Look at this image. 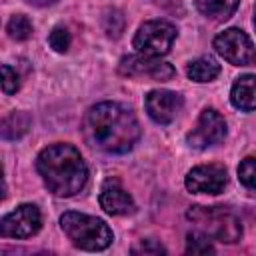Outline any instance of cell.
Returning <instances> with one entry per match:
<instances>
[{"instance_id": "obj_1", "label": "cell", "mask_w": 256, "mask_h": 256, "mask_svg": "<svg viewBox=\"0 0 256 256\" xmlns=\"http://www.w3.org/2000/svg\"><path fill=\"white\" fill-rule=\"evenodd\" d=\"M86 142L108 154H124L140 138V124L134 112L120 102H100L92 106L82 122Z\"/></svg>"}, {"instance_id": "obj_2", "label": "cell", "mask_w": 256, "mask_h": 256, "mask_svg": "<svg viewBox=\"0 0 256 256\" xmlns=\"http://www.w3.org/2000/svg\"><path fill=\"white\" fill-rule=\"evenodd\" d=\"M36 170L44 186L60 198L76 196L88 180V168L72 144H52L36 158Z\"/></svg>"}, {"instance_id": "obj_3", "label": "cell", "mask_w": 256, "mask_h": 256, "mask_svg": "<svg viewBox=\"0 0 256 256\" xmlns=\"http://www.w3.org/2000/svg\"><path fill=\"white\" fill-rule=\"evenodd\" d=\"M186 218L194 224L198 232L208 236L210 240H218L224 244H234L242 238V224L234 212L224 206H190Z\"/></svg>"}, {"instance_id": "obj_4", "label": "cell", "mask_w": 256, "mask_h": 256, "mask_svg": "<svg viewBox=\"0 0 256 256\" xmlns=\"http://www.w3.org/2000/svg\"><path fill=\"white\" fill-rule=\"evenodd\" d=\"M60 228L76 248L88 252L104 250L114 240V234L104 220L80 212H64L60 216Z\"/></svg>"}, {"instance_id": "obj_5", "label": "cell", "mask_w": 256, "mask_h": 256, "mask_svg": "<svg viewBox=\"0 0 256 256\" xmlns=\"http://www.w3.org/2000/svg\"><path fill=\"white\" fill-rule=\"evenodd\" d=\"M176 26L168 20H148L144 22L132 44L134 48L140 52V54H146V56H164L170 52L174 40H176Z\"/></svg>"}, {"instance_id": "obj_6", "label": "cell", "mask_w": 256, "mask_h": 256, "mask_svg": "<svg viewBox=\"0 0 256 256\" xmlns=\"http://www.w3.org/2000/svg\"><path fill=\"white\" fill-rule=\"evenodd\" d=\"M214 50L234 66H250L256 62V48L250 36L240 28H228L214 38Z\"/></svg>"}, {"instance_id": "obj_7", "label": "cell", "mask_w": 256, "mask_h": 256, "mask_svg": "<svg viewBox=\"0 0 256 256\" xmlns=\"http://www.w3.org/2000/svg\"><path fill=\"white\" fill-rule=\"evenodd\" d=\"M118 72L124 76H148L152 80H172L176 70L172 64L160 60V56H146V54H130L124 56L118 64Z\"/></svg>"}, {"instance_id": "obj_8", "label": "cell", "mask_w": 256, "mask_h": 256, "mask_svg": "<svg viewBox=\"0 0 256 256\" xmlns=\"http://www.w3.org/2000/svg\"><path fill=\"white\" fill-rule=\"evenodd\" d=\"M226 136V122L214 108H204L198 116L196 126L186 134V142L192 148H208L222 142Z\"/></svg>"}, {"instance_id": "obj_9", "label": "cell", "mask_w": 256, "mask_h": 256, "mask_svg": "<svg viewBox=\"0 0 256 256\" xmlns=\"http://www.w3.org/2000/svg\"><path fill=\"white\" fill-rule=\"evenodd\" d=\"M42 226V214L36 204H20L6 214L0 222V234L4 238H30Z\"/></svg>"}, {"instance_id": "obj_10", "label": "cell", "mask_w": 256, "mask_h": 256, "mask_svg": "<svg viewBox=\"0 0 256 256\" xmlns=\"http://www.w3.org/2000/svg\"><path fill=\"white\" fill-rule=\"evenodd\" d=\"M228 182L226 168L222 164H202L186 174V188L194 194H220Z\"/></svg>"}, {"instance_id": "obj_11", "label": "cell", "mask_w": 256, "mask_h": 256, "mask_svg": "<svg viewBox=\"0 0 256 256\" xmlns=\"http://www.w3.org/2000/svg\"><path fill=\"white\" fill-rule=\"evenodd\" d=\"M182 104H184L182 96L172 90H152L144 100L148 116L162 126L170 124L178 116V112L182 110Z\"/></svg>"}, {"instance_id": "obj_12", "label": "cell", "mask_w": 256, "mask_h": 256, "mask_svg": "<svg viewBox=\"0 0 256 256\" xmlns=\"http://www.w3.org/2000/svg\"><path fill=\"white\" fill-rule=\"evenodd\" d=\"M98 200H100L102 210L110 216H124V214H132L136 210L132 196L120 186L118 180H112V178L102 184Z\"/></svg>"}, {"instance_id": "obj_13", "label": "cell", "mask_w": 256, "mask_h": 256, "mask_svg": "<svg viewBox=\"0 0 256 256\" xmlns=\"http://www.w3.org/2000/svg\"><path fill=\"white\" fill-rule=\"evenodd\" d=\"M230 100L238 110H256V74L240 76L230 90Z\"/></svg>"}, {"instance_id": "obj_14", "label": "cell", "mask_w": 256, "mask_h": 256, "mask_svg": "<svg viewBox=\"0 0 256 256\" xmlns=\"http://www.w3.org/2000/svg\"><path fill=\"white\" fill-rule=\"evenodd\" d=\"M186 74L194 82H212L220 74V64L212 56H200L186 66Z\"/></svg>"}, {"instance_id": "obj_15", "label": "cell", "mask_w": 256, "mask_h": 256, "mask_svg": "<svg viewBox=\"0 0 256 256\" xmlns=\"http://www.w3.org/2000/svg\"><path fill=\"white\" fill-rule=\"evenodd\" d=\"M240 0H196V8L210 20H226L234 14Z\"/></svg>"}, {"instance_id": "obj_16", "label": "cell", "mask_w": 256, "mask_h": 256, "mask_svg": "<svg viewBox=\"0 0 256 256\" xmlns=\"http://www.w3.org/2000/svg\"><path fill=\"white\" fill-rule=\"evenodd\" d=\"M30 128V116L26 112H10L2 120V136L6 140H18Z\"/></svg>"}, {"instance_id": "obj_17", "label": "cell", "mask_w": 256, "mask_h": 256, "mask_svg": "<svg viewBox=\"0 0 256 256\" xmlns=\"http://www.w3.org/2000/svg\"><path fill=\"white\" fill-rule=\"evenodd\" d=\"M6 32L12 40H28L32 36V22L24 14H14L6 24Z\"/></svg>"}, {"instance_id": "obj_18", "label": "cell", "mask_w": 256, "mask_h": 256, "mask_svg": "<svg viewBox=\"0 0 256 256\" xmlns=\"http://www.w3.org/2000/svg\"><path fill=\"white\" fill-rule=\"evenodd\" d=\"M124 26H126V22H124L122 12H118V10H106L104 12V16H102V28H104L106 36H110V38L122 36Z\"/></svg>"}, {"instance_id": "obj_19", "label": "cell", "mask_w": 256, "mask_h": 256, "mask_svg": "<svg viewBox=\"0 0 256 256\" xmlns=\"http://www.w3.org/2000/svg\"><path fill=\"white\" fill-rule=\"evenodd\" d=\"M186 252L188 254H208V252H214V246L210 244L208 236L194 230L186 236Z\"/></svg>"}, {"instance_id": "obj_20", "label": "cell", "mask_w": 256, "mask_h": 256, "mask_svg": "<svg viewBox=\"0 0 256 256\" xmlns=\"http://www.w3.org/2000/svg\"><path fill=\"white\" fill-rule=\"evenodd\" d=\"M238 180L250 188V190H256V158L248 156L240 162L238 166Z\"/></svg>"}, {"instance_id": "obj_21", "label": "cell", "mask_w": 256, "mask_h": 256, "mask_svg": "<svg viewBox=\"0 0 256 256\" xmlns=\"http://www.w3.org/2000/svg\"><path fill=\"white\" fill-rule=\"evenodd\" d=\"M70 32H68V28H64V26H56L52 32H50V36H48V42H50V46L56 50V52H66L68 48H70Z\"/></svg>"}, {"instance_id": "obj_22", "label": "cell", "mask_w": 256, "mask_h": 256, "mask_svg": "<svg viewBox=\"0 0 256 256\" xmlns=\"http://www.w3.org/2000/svg\"><path fill=\"white\" fill-rule=\"evenodd\" d=\"M20 88V78L16 70H12L8 64H2V90L4 94H14Z\"/></svg>"}, {"instance_id": "obj_23", "label": "cell", "mask_w": 256, "mask_h": 256, "mask_svg": "<svg viewBox=\"0 0 256 256\" xmlns=\"http://www.w3.org/2000/svg\"><path fill=\"white\" fill-rule=\"evenodd\" d=\"M132 254H166V248L156 240H140V244L132 246Z\"/></svg>"}, {"instance_id": "obj_24", "label": "cell", "mask_w": 256, "mask_h": 256, "mask_svg": "<svg viewBox=\"0 0 256 256\" xmlns=\"http://www.w3.org/2000/svg\"><path fill=\"white\" fill-rule=\"evenodd\" d=\"M28 4H32V6H52V4H56L58 0H26Z\"/></svg>"}, {"instance_id": "obj_25", "label": "cell", "mask_w": 256, "mask_h": 256, "mask_svg": "<svg viewBox=\"0 0 256 256\" xmlns=\"http://www.w3.org/2000/svg\"><path fill=\"white\" fill-rule=\"evenodd\" d=\"M152 2H156V4H160L164 8H174L178 4V0H152Z\"/></svg>"}, {"instance_id": "obj_26", "label": "cell", "mask_w": 256, "mask_h": 256, "mask_svg": "<svg viewBox=\"0 0 256 256\" xmlns=\"http://www.w3.org/2000/svg\"><path fill=\"white\" fill-rule=\"evenodd\" d=\"M254 28H256V6H254Z\"/></svg>"}]
</instances>
